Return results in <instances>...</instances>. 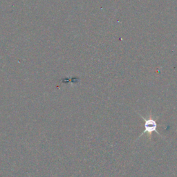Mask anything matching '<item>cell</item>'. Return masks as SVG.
<instances>
[{"label": "cell", "instance_id": "obj_1", "mask_svg": "<svg viewBox=\"0 0 177 177\" xmlns=\"http://www.w3.org/2000/svg\"><path fill=\"white\" fill-rule=\"evenodd\" d=\"M140 117L144 119V121H145V130H144V131L140 134V137L141 136H143L144 134H145L146 132L149 134L150 138H151L152 136V132H156V134H158V135L160 136V134L159 132L157 131V123H156V121H154V119L152 118H149V119H146L145 118L142 116H140ZM139 137V138H140Z\"/></svg>", "mask_w": 177, "mask_h": 177}]
</instances>
